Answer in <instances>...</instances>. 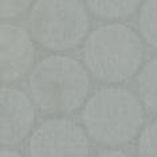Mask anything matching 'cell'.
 I'll use <instances>...</instances> for the list:
<instances>
[{"label":"cell","instance_id":"4fadbf2b","mask_svg":"<svg viewBox=\"0 0 157 157\" xmlns=\"http://www.w3.org/2000/svg\"><path fill=\"white\" fill-rule=\"evenodd\" d=\"M128 153H125V152H121V151H118V149H116V151H103V152H101L99 153V156H126Z\"/></svg>","mask_w":157,"mask_h":157},{"label":"cell","instance_id":"ba28073f","mask_svg":"<svg viewBox=\"0 0 157 157\" xmlns=\"http://www.w3.org/2000/svg\"><path fill=\"white\" fill-rule=\"evenodd\" d=\"M90 11L102 19H121L137 10L141 0H85Z\"/></svg>","mask_w":157,"mask_h":157},{"label":"cell","instance_id":"52a82bcc","mask_svg":"<svg viewBox=\"0 0 157 157\" xmlns=\"http://www.w3.org/2000/svg\"><path fill=\"white\" fill-rule=\"evenodd\" d=\"M0 47H2L3 82H13L23 78L33 69L36 48L27 30L11 23L0 26Z\"/></svg>","mask_w":157,"mask_h":157},{"label":"cell","instance_id":"3957f363","mask_svg":"<svg viewBox=\"0 0 157 157\" xmlns=\"http://www.w3.org/2000/svg\"><path fill=\"white\" fill-rule=\"evenodd\" d=\"M87 134L97 142L117 146L130 142L144 122V110L134 94L122 87H103L82 112Z\"/></svg>","mask_w":157,"mask_h":157},{"label":"cell","instance_id":"5b68a950","mask_svg":"<svg viewBox=\"0 0 157 157\" xmlns=\"http://www.w3.org/2000/svg\"><path fill=\"white\" fill-rule=\"evenodd\" d=\"M90 144L85 130L73 120L56 117L44 121L28 142V155L40 156H87Z\"/></svg>","mask_w":157,"mask_h":157},{"label":"cell","instance_id":"8992f818","mask_svg":"<svg viewBox=\"0 0 157 157\" xmlns=\"http://www.w3.org/2000/svg\"><path fill=\"white\" fill-rule=\"evenodd\" d=\"M0 103V142L3 146H15L34 128V105L26 93L13 86L2 87Z\"/></svg>","mask_w":157,"mask_h":157},{"label":"cell","instance_id":"7a4b0ae2","mask_svg":"<svg viewBox=\"0 0 157 157\" xmlns=\"http://www.w3.org/2000/svg\"><path fill=\"white\" fill-rule=\"evenodd\" d=\"M142 58L141 39L122 23H109L95 28L85 42V65L103 82L117 83L129 79L141 66Z\"/></svg>","mask_w":157,"mask_h":157},{"label":"cell","instance_id":"7c38bea8","mask_svg":"<svg viewBox=\"0 0 157 157\" xmlns=\"http://www.w3.org/2000/svg\"><path fill=\"white\" fill-rule=\"evenodd\" d=\"M34 0H2L0 15L2 19H13L23 13Z\"/></svg>","mask_w":157,"mask_h":157},{"label":"cell","instance_id":"30bf717a","mask_svg":"<svg viewBox=\"0 0 157 157\" xmlns=\"http://www.w3.org/2000/svg\"><path fill=\"white\" fill-rule=\"evenodd\" d=\"M138 28L148 44L157 48V0H146L141 7Z\"/></svg>","mask_w":157,"mask_h":157},{"label":"cell","instance_id":"8fae6325","mask_svg":"<svg viewBox=\"0 0 157 157\" xmlns=\"http://www.w3.org/2000/svg\"><path fill=\"white\" fill-rule=\"evenodd\" d=\"M138 155L146 157L157 156V120L149 124L144 130L141 132L138 138Z\"/></svg>","mask_w":157,"mask_h":157},{"label":"cell","instance_id":"277c9868","mask_svg":"<svg viewBox=\"0 0 157 157\" xmlns=\"http://www.w3.org/2000/svg\"><path fill=\"white\" fill-rule=\"evenodd\" d=\"M31 35L48 50L78 46L89 31V13L82 0H36L28 15Z\"/></svg>","mask_w":157,"mask_h":157},{"label":"cell","instance_id":"6da1fadb","mask_svg":"<svg viewBox=\"0 0 157 157\" xmlns=\"http://www.w3.org/2000/svg\"><path fill=\"white\" fill-rule=\"evenodd\" d=\"M90 79L77 59L50 55L35 66L30 75V91L38 108L48 114H69L85 102Z\"/></svg>","mask_w":157,"mask_h":157},{"label":"cell","instance_id":"9c48e42d","mask_svg":"<svg viewBox=\"0 0 157 157\" xmlns=\"http://www.w3.org/2000/svg\"><path fill=\"white\" fill-rule=\"evenodd\" d=\"M138 94L146 108L157 113V56L142 67L138 75Z\"/></svg>","mask_w":157,"mask_h":157},{"label":"cell","instance_id":"5bb4252c","mask_svg":"<svg viewBox=\"0 0 157 157\" xmlns=\"http://www.w3.org/2000/svg\"><path fill=\"white\" fill-rule=\"evenodd\" d=\"M0 156L2 157H8V156H15V157H17V156H20V152H15V151H7V148L4 146L3 148V151H2V153H0Z\"/></svg>","mask_w":157,"mask_h":157}]
</instances>
